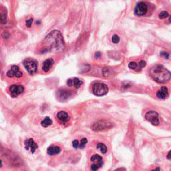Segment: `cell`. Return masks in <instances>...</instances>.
I'll return each instance as SVG.
<instances>
[{
    "mask_svg": "<svg viewBox=\"0 0 171 171\" xmlns=\"http://www.w3.org/2000/svg\"><path fill=\"white\" fill-rule=\"evenodd\" d=\"M161 55H162V56H164V58H166V59H168L169 58V55L168 53L166 52H161Z\"/></svg>",
    "mask_w": 171,
    "mask_h": 171,
    "instance_id": "cell-28",
    "label": "cell"
},
{
    "mask_svg": "<svg viewBox=\"0 0 171 171\" xmlns=\"http://www.w3.org/2000/svg\"><path fill=\"white\" fill-rule=\"evenodd\" d=\"M110 74V70L108 68H104L103 70V75L105 77H108Z\"/></svg>",
    "mask_w": 171,
    "mask_h": 171,
    "instance_id": "cell-24",
    "label": "cell"
},
{
    "mask_svg": "<svg viewBox=\"0 0 171 171\" xmlns=\"http://www.w3.org/2000/svg\"><path fill=\"white\" fill-rule=\"evenodd\" d=\"M24 66L30 74H35L37 71V62L33 58L25 59L24 61Z\"/></svg>",
    "mask_w": 171,
    "mask_h": 171,
    "instance_id": "cell-4",
    "label": "cell"
},
{
    "mask_svg": "<svg viewBox=\"0 0 171 171\" xmlns=\"http://www.w3.org/2000/svg\"><path fill=\"white\" fill-rule=\"evenodd\" d=\"M87 142H88L87 138H82V140H81V142L79 144V148H80V149L84 148L85 147H86V144H87Z\"/></svg>",
    "mask_w": 171,
    "mask_h": 171,
    "instance_id": "cell-20",
    "label": "cell"
},
{
    "mask_svg": "<svg viewBox=\"0 0 171 171\" xmlns=\"http://www.w3.org/2000/svg\"><path fill=\"white\" fill-rule=\"evenodd\" d=\"M120 41V37L118 35H114L112 37V42L114 43V44H118Z\"/></svg>",
    "mask_w": 171,
    "mask_h": 171,
    "instance_id": "cell-23",
    "label": "cell"
},
{
    "mask_svg": "<svg viewBox=\"0 0 171 171\" xmlns=\"http://www.w3.org/2000/svg\"><path fill=\"white\" fill-rule=\"evenodd\" d=\"M91 162L93 164L91 165V169L94 171L97 170L98 169L100 168L103 164V161H102V157L100 155H94L91 157Z\"/></svg>",
    "mask_w": 171,
    "mask_h": 171,
    "instance_id": "cell-6",
    "label": "cell"
},
{
    "mask_svg": "<svg viewBox=\"0 0 171 171\" xmlns=\"http://www.w3.org/2000/svg\"><path fill=\"white\" fill-rule=\"evenodd\" d=\"M145 66H146V62H145L144 61L142 60V61H140L138 64V70H140V69H142V68L145 67Z\"/></svg>",
    "mask_w": 171,
    "mask_h": 171,
    "instance_id": "cell-26",
    "label": "cell"
},
{
    "mask_svg": "<svg viewBox=\"0 0 171 171\" xmlns=\"http://www.w3.org/2000/svg\"><path fill=\"white\" fill-rule=\"evenodd\" d=\"M25 145V150H30L32 153H34L36 151V150L38 148L37 144L34 142V140L32 138H29L26 140H25L24 142Z\"/></svg>",
    "mask_w": 171,
    "mask_h": 171,
    "instance_id": "cell-10",
    "label": "cell"
},
{
    "mask_svg": "<svg viewBox=\"0 0 171 171\" xmlns=\"http://www.w3.org/2000/svg\"><path fill=\"white\" fill-rule=\"evenodd\" d=\"M54 64V60L52 58H49L47 59L46 60H45L43 63V66H42V70L44 72H48L53 65Z\"/></svg>",
    "mask_w": 171,
    "mask_h": 171,
    "instance_id": "cell-13",
    "label": "cell"
},
{
    "mask_svg": "<svg viewBox=\"0 0 171 171\" xmlns=\"http://www.w3.org/2000/svg\"><path fill=\"white\" fill-rule=\"evenodd\" d=\"M97 148L98 150H100V151L102 153L106 154L107 152V147H106V145L103 143H98L97 144Z\"/></svg>",
    "mask_w": 171,
    "mask_h": 171,
    "instance_id": "cell-19",
    "label": "cell"
},
{
    "mask_svg": "<svg viewBox=\"0 0 171 171\" xmlns=\"http://www.w3.org/2000/svg\"><path fill=\"white\" fill-rule=\"evenodd\" d=\"M101 55V54L100 52H97L96 53V55H95V57L96 58H99L100 56Z\"/></svg>",
    "mask_w": 171,
    "mask_h": 171,
    "instance_id": "cell-30",
    "label": "cell"
},
{
    "mask_svg": "<svg viewBox=\"0 0 171 171\" xmlns=\"http://www.w3.org/2000/svg\"><path fill=\"white\" fill-rule=\"evenodd\" d=\"M57 118L60 121L62 124L66 123L69 120V116H68V114L65 111H60L57 114Z\"/></svg>",
    "mask_w": 171,
    "mask_h": 171,
    "instance_id": "cell-15",
    "label": "cell"
},
{
    "mask_svg": "<svg viewBox=\"0 0 171 171\" xmlns=\"http://www.w3.org/2000/svg\"><path fill=\"white\" fill-rule=\"evenodd\" d=\"M159 16L160 19H165L166 18H168V17H169V13L166 11H162Z\"/></svg>",
    "mask_w": 171,
    "mask_h": 171,
    "instance_id": "cell-21",
    "label": "cell"
},
{
    "mask_svg": "<svg viewBox=\"0 0 171 171\" xmlns=\"http://www.w3.org/2000/svg\"><path fill=\"white\" fill-rule=\"evenodd\" d=\"M7 76L9 77V78H20L21 77H22L23 74L20 70V68L18 66H13L11 69L7 72L6 74Z\"/></svg>",
    "mask_w": 171,
    "mask_h": 171,
    "instance_id": "cell-9",
    "label": "cell"
},
{
    "mask_svg": "<svg viewBox=\"0 0 171 171\" xmlns=\"http://www.w3.org/2000/svg\"><path fill=\"white\" fill-rule=\"evenodd\" d=\"M109 123L104 122V121H99L98 122H96L92 125V130L94 131H100L106 129V128H108V125Z\"/></svg>",
    "mask_w": 171,
    "mask_h": 171,
    "instance_id": "cell-11",
    "label": "cell"
},
{
    "mask_svg": "<svg viewBox=\"0 0 171 171\" xmlns=\"http://www.w3.org/2000/svg\"><path fill=\"white\" fill-rule=\"evenodd\" d=\"M150 75L152 78L160 84L167 82L171 78L170 72L163 66L158 64L154 66L150 70Z\"/></svg>",
    "mask_w": 171,
    "mask_h": 171,
    "instance_id": "cell-2",
    "label": "cell"
},
{
    "mask_svg": "<svg viewBox=\"0 0 171 171\" xmlns=\"http://www.w3.org/2000/svg\"><path fill=\"white\" fill-rule=\"evenodd\" d=\"M148 11V7L147 4L144 2H140L137 5H136L135 9H134V13L136 15L138 16H143L147 13Z\"/></svg>",
    "mask_w": 171,
    "mask_h": 171,
    "instance_id": "cell-8",
    "label": "cell"
},
{
    "mask_svg": "<svg viewBox=\"0 0 171 171\" xmlns=\"http://www.w3.org/2000/svg\"><path fill=\"white\" fill-rule=\"evenodd\" d=\"M9 90L11 96L15 98L24 92V87L21 84H14L10 87Z\"/></svg>",
    "mask_w": 171,
    "mask_h": 171,
    "instance_id": "cell-5",
    "label": "cell"
},
{
    "mask_svg": "<svg viewBox=\"0 0 171 171\" xmlns=\"http://www.w3.org/2000/svg\"><path fill=\"white\" fill-rule=\"evenodd\" d=\"M61 148L59 147H56V146H54V147H50V148H48V151H47V152L49 155L52 156V155H58V154L60 153L61 152Z\"/></svg>",
    "mask_w": 171,
    "mask_h": 171,
    "instance_id": "cell-17",
    "label": "cell"
},
{
    "mask_svg": "<svg viewBox=\"0 0 171 171\" xmlns=\"http://www.w3.org/2000/svg\"><path fill=\"white\" fill-rule=\"evenodd\" d=\"M145 118L151 122L153 125L157 126L159 124V114L155 111H149L145 115Z\"/></svg>",
    "mask_w": 171,
    "mask_h": 171,
    "instance_id": "cell-7",
    "label": "cell"
},
{
    "mask_svg": "<svg viewBox=\"0 0 171 171\" xmlns=\"http://www.w3.org/2000/svg\"><path fill=\"white\" fill-rule=\"evenodd\" d=\"M71 96V92L68 90H59L58 92V96L59 100H65Z\"/></svg>",
    "mask_w": 171,
    "mask_h": 171,
    "instance_id": "cell-14",
    "label": "cell"
},
{
    "mask_svg": "<svg viewBox=\"0 0 171 171\" xmlns=\"http://www.w3.org/2000/svg\"><path fill=\"white\" fill-rule=\"evenodd\" d=\"M168 95H169L168 88L165 86L162 87L160 90H159L156 93L157 97L160 98V99H164V98H166L168 96Z\"/></svg>",
    "mask_w": 171,
    "mask_h": 171,
    "instance_id": "cell-16",
    "label": "cell"
},
{
    "mask_svg": "<svg viewBox=\"0 0 171 171\" xmlns=\"http://www.w3.org/2000/svg\"><path fill=\"white\" fill-rule=\"evenodd\" d=\"M167 159H170L171 160V151L168 153V155H167Z\"/></svg>",
    "mask_w": 171,
    "mask_h": 171,
    "instance_id": "cell-29",
    "label": "cell"
},
{
    "mask_svg": "<svg viewBox=\"0 0 171 171\" xmlns=\"http://www.w3.org/2000/svg\"><path fill=\"white\" fill-rule=\"evenodd\" d=\"M128 67H129V68H130L132 70H135L137 68L138 64L134 62H131L129 63V64H128Z\"/></svg>",
    "mask_w": 171,
    "mask_h": 171,
    "instance_id": "cell-22",
    "label": "cell"
},
{
    "mask_svg": "<svg viewBox=\"0 0 171 171\" xmlns=\"http://www.w3.org/2000/svg\"><path fill=\"white\" fill-rule=\"evenodd\" d=\"M72 144H73V147L75 148V149H78L79 148V142H78V140H74L73 142H72Z\"/></svg>",
    "mask_w": 171,
    "mask_h": 171,
    "instance_id": "cell-25",
    "label": "cell"
},
{
    "mask_svg": "<svg viewBox=\"0 0 171 171\" xmlns=\"http://www.w3.org/2000/svg\"><path fill=\"white\" fill-rule=\"evenodd\" d=\"M83 82L82 80H80L78 78H74V79H69L67 81V84L68 86H74L75 88L78 89L82 85Z\"/></svg>",
    "mask_w": 171,
    "mask_h": 171,
    "instance_id": "cell-12",
    "label": "cell"
},
{
    "mask_svg": "<svg viewBox=\"0 0 171 171\" xmlns=\"http://www.w3.org/2000/svg\"><path fill=\"white\" fill-rule=\"evenodd\" d=\"M52 125V121L49 117H46L44 120H43V121L41 122L42 126L45 128L48 127Z\"/></svg>",
    "mask_w": 171,
    "mask_h": 171,
    "instance_id": "cell-18",
    "label": "cell"
},
{
    "mask_svg": "<svg viewBox=\"0 0 171 171\" xmlns=\"http://www.w3.org/2000/svg\"><path fill=\"white\" fill-rule=\"evenodd\" d=\"M92 92L97 96H102L108 92V86L103 83H96L93 86Z\"/></svg>",
    "mask_w": 171,
    "mask_h": 171,
    "instance_id": "cell-3",
    "label": "cell"
},
{
    "mask_svg": "<svg viewBox=\"0 0 171 171\" xmlns=\"http://www.w3.org/2000/svg\"><path fill=\"white\" fill-rule=\"evenodd\" d=\"M45 48L41 52H59L64 50V41L62 33L59 31L54 30L51 32L44 40Z\"/></svg>",
    "mask_w": 171,
    "mask_h": 171,
    "instance_id": "cell-1",
    "label": "cell"
},
{
    "mask_svg": "<svg viewBox=\"0 0 171 171\" xmlns=\"http://www.w3.org/2000/svg\"><path fill=\"white\" fill-rule=\"evenodd\" d=\"M32 23H33V19L30 18V19H29L28 20L26 21V23H25V25H26V26L28 28H30L32 26Z\"/></svg>",
    "mask_w": 171,
    "mask_h": 171,
    "instance_id": "cell-27",
    "label": "cell"
}]
</instances>
